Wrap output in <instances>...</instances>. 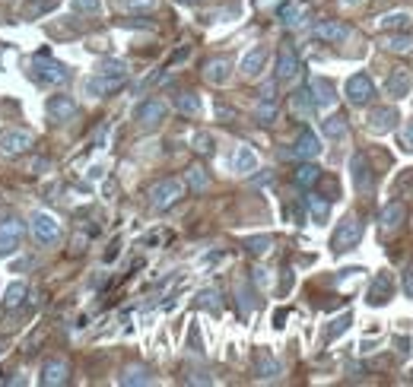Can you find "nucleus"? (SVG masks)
<instances>
[{
	"label": "nucleus",
	"mask_w": 413,
	"mask_h": 387,
	"mask_svg": "<svg viewBox=\"0 0 413 387\" xmlns=\"http://www.w3.org/2000/svg\"><path fill=\"white\" fill-rule=\"evenodd\" d=\"M257 375L261 378H277L280 375V362L271 353H257Z\"/></svg>",
	"instance_id": "nucleus-29"
},
{
	"label": "nucleus",
	"mask_w": 413,
	"mask_h": 387,
	"mask_svg": "<svg viewBox=\"0 0 413 387\" xmlns=\"http://www.w3.org/2000/svg\"><path fill=\"white\" fill-rule=\"evenodd\" d=\"M23 235H25V225L19 219H3L0 223V257L17 254L19 245H23Z\"/></svg>",
	"instance_id": "nucleus-5"
},
{
	"label": "nucleus",
	"mask_w": 413,
	"mask_h": 387,
	"mask_svg": "<svg viewBox=\"0 0 413 387\" xmlns=\"http://www.w3.org/2000/svg\"><path fill=\"white\" fill-rule=\"evenodd\" d=\"M299 74V54L293 45H283L277 54V80H293Z\"/></svg>",
	"instance_id": "nucleus-14"
},
{
	"label": "nucleus",
	"mask_w": 413,
	"mask_h": 387,
	"mask_svg": "<svg viewBox=\"0 0 413 387\" xmlns=\"http://www.w3.org/2000/svg\"><path fill=\"white\" fill-rule=\"evenodd\" d=\"M350 324H353V314H350V311H347V314H340L337 321H330V327L324 330V343H330V340H337L340 333H347Z\"/></svg>",
	"instance_id": "nucleus-31"
},
{
	"label": "nucleus",
	"mask_w": 413,
	"mask_h": 387,
	"mask_svg": "<svg viewBox=\"0 0 413 387\" xmlns=\"http://www.w3.org/2000/svg\"><path fill=\"white\" fill-rule=\"evenodd\" d=\"M48 168H51L48 159H32V162H29V172L32 175H41V172H48Z\"/></svg>",
	"instance_id": "nucleus-46"
},
{
	"label": "nucleus",
	"mask_w": 413,
	"mask_h": 387,
	"mask_svg": "<svg viewBox=\"0 0 413 387\" xmlns=\"http://www.w3.org/2000/svg\"><path fill=\"white\" fill-rule=\"evenodd\" d=\"M397 121H401V115H397V108L385 105V108H375L369 115V131L372 133H388L397 127Z\"/></svg>",
	"instance_id": "nucleus-13"
},
{
	"label": "nucleus",
	"mask_w": 413,
	"mask_h": 387,
	"mask_svg": "<svg viewBox=\"0 0 413 387\" xmlns=\"http://www.w3.org/2000/svg\"><path fill=\"white\" fill-rule=\"evenodd\" d=\"M350 172H353V188L359 194H369L372 190V165L366 159V153H356L353 162H350Z\"/></svg>",
	"instance_id": "nucleus-12"
},
{
	"label": "nucleus",
	"mask_w": 413,
	"mask_h": 387,
	"mask_svg": "<svg viewBox=\"0 0 413 387\" xmlns=\"http://www.w3.org/2000/svg\"><path fill=\"white\" fill-rule=\"evenodd\" d=\"M280 19H283V25H299V23H302V10H299V7H283Z\"/></svg>",
	"instance_id": "nucleus-40"
},
{
	"label": "nucleus",
	"mask_w": 413,
	"mask_h": 387,
	"mask_svg": "<svg viewBox=\"0 0 413 387\" xmlns=\"http://www.w3.org/2000/svg\"><path fill=\"white\" fill-rule=\"evenodd\" d=\"M340 3H343V7H359L363 0H340Z\"/></svg>",
	"instance_id": "nucleus-48"
},
{
	"label": "nucleus",
	"mask_w": 413,
	"mask_h": 387,
	"mask_svg": "<svg viewBox=\"0 0 413 387\" xmlns=\"http://www.w3.org/2000/svg\"><path fill=\"white\" fill-rule=\"evenodd\" d=\"M96 74L127 76V64H124V60H115V58H105V60H99V67H96Z\"/></svg>",
	"instance_id": "nucleus-34"
},
{
	"label": "nucleus",
	"mask_w": 413,
	"mask_h": 387,
	"mask_svg": "<svg viewBox=\"0 0 413 387\" xmlns=\"http://www.w3.org/2000/svg\"><path fill=\"white\" fill-rule=\"evenodd\" d=\"M184 3H198V0H184Z\"/></svg>",
	"instance_id": "nucleus-49"
},
{
	"label": "nucleus",
	"mask_w": 413,
	"mask_h": 387,
	"mask_svg": "<svg viewBox=\"0 0 413 387\" xmlns=\"http://www.w3.org/2000/svg\"><path fill=\"white\" fill-rule=\"evenodd\" d=\"M188 184H191L194 194H200V190L210 188V175H206L204 165H191V168H188Z\"/></svg>",
	"instance_id": "nucleus-27"
},
{
	"label": "nucleus",
	"mask_w": 413,
	"mask_h": 387,
	"mask_svg": "<svg viewBox=\"0 0 413 387\" xmlns=\"http://www.w3.org/2000/svg\"><path fill=\"white\" fill-rule=\"evenodd\" d=\"M70 7H74V13H89V16H99V13H102V0H74Z\"/></svg>",
	"instance_id": "nucleus-38"
},
{
	"label": "nucleus",
	"mask_w": 413,
	"mask_h": 387,
	"mask_svg": "<svg viewBox=\"0 0 413 387\" xmlns=\"http://www.w3.org/2000/svg\"><path fill=\"white\" fill-rule=\"evenodd\" d=\"M32 235L39 245H54V241L61 239V225L54 216L48 213H35L32 216Z\"/></svg>",
	"instance_id": "nucleus-8"
},
{
	"label": "nucleus",
	"mask_w": 413,
	"mask_h": 387,
	"mask_svg": "<svg viewBox=\"0 0 413 387\" xmlns=\"http://www.w3.org/2000/svg\"><path fill=\"white\" fill-rule=\"evenodd\" d=\"M413 89V74L407 70V67H397V70H391V76L385 80V92H388L391 99H404V96H410Z\"/></svg>",
	"instance_id": "nucleus-11"
},
{
	"label": "nucleus",
	"mask_w": 413,
	"mask_h": 387,
	"mask_svg": "<svg viewBox=\"0 0 413 387\" xmlns=\"http://www.w3.org/2000/svg\"><path fill=\"white\" fill-rule=\"evenodd\" d=\"M404 296L413 298V267H407L404 270Z\"/></svg>",
	"instance_id": "nucleus-47"
},
{
	"label": "nucleus",
	"mask_w": 413,
	"mask_h": 387,
	"mask_svg": "<svg viewBox=\"0 0 413 387\" xmlns=\"http://www.w3.org/2000/svg\"><path fill=\"white\" fill-rule=\"evenodd\" d=\"M23 298H25V286H23V283H13V286L7 289V302H3L7 311H13V308L23 305Z\"/></svg>",
	"instance_id": "nucleus-35"
},
{
	"label": "nucleus",
	"mask_w": 413,
	"mask_h": 387,
	"mask_svg": "<svg viewBox=\"0 0 413 387\" xmlns=\"http://www.w3.org/2000/svg\"><path fill=\"white\" fill-rule=\"evenodd\" d=\"M175 108H178L182 115L198 118L204 105H200V96H194V92H178V96H175Z\"/></svg>",
	"instance_id": "nucleus-24"
},
{
	"label": "nucleus",
	"mask_w": 413,
	"mask_h": 387,
	"mask_svg": "<svg viewBox=\"0 0 413 387\" xmlns=\"http://www.w3.org/2000/svg\"><path fill=\"white\" fill-rule=\"evenodd\" d=\"M194 149H198V153H213V140H210V133H198V137H194Z\"/></svg>",
	"instance_id": "nucleus-43"
},
{
	"label": "nucleus",
	"mask_w": 413,
	"mask_h": 387,
	"mask_svg": "<svg viewBox=\"0 0 413 387\" xmlns=\"http://www.w3.org/2000/svg\"><path fill=\"white\" fill-rule=\"evenodd\" d=\"M32 67H35V80H39L41 86H58V82H67V67L58 64L48 51H39V54L32 58Z\"/></svg>",
	"instance_id": "nucleus-1"
},
{
	"label": "nucleus",
	"mask_w": 413,
	"mask_h": 387,
	"mask_svg": "<svg viewBox=\"0 0 413 387\" xmlns=\"http://www.w3.org/2000/svg\"><path fill=\"white\" fill-rule=\"evenodd\" d=\"M404 216H407V210H404V203H388L385 210H381V229L385 232H394L397 225L404 223Z\"/></svg>",
	"instance_id": "nucleus-23"
},
{
	"label": "nucleus",
	"mask_w": 413,
	"mask_h": 387,
	"mask_svg": "<svg viewBox=\"0 0 413 387\" xmlns=\"http://www.w3.org/2000/svg\"><path fill=\"white\" fill-rule=\"evenodd\" d=\"M232 168H235L239 175H251V172H257V156H255V149H251V146H239V149H235Z\"/></svg>",
	"instance_id": "nucleus-22"
},
{
	"label": "nucleus",
	"mask_w": 413,
	"mask_h": 387,
	"mask_svg": "<svg viewBox=\"0 0 413 387\" xmlns=\"http://www.w3.org/2000/svg\"><path fill=\"white\" fill-rule=\"evenodd\" d=\"M41 384L45 387H58V384H64L67 381V362H45V368H41Z\"/></svg>",
	"instance_id": "nucleus-21"
},
{
	"label": "nucleus",
	"mask_w": 413,
	"mask_h": 387,
	"mask_svg": "<svg viewBox=\"0 0 413 387\" xmlns=\"http://www.w3.org/2000/svg\"><path fill=\"white\" fill-rule=\"evenodd\" d=\"M385 48H388V51H410V48H413V38H404V35H394V38L385 41Z\"/></svg>",
	"instance_id": "nucleus-42"
},
{
	"label": "nucleus",
	"mask_w": 413,
	"mask_h": 387,
	"mask_svg": "<svg viewBox=\"0 0 413 387\" xmlns=\"http://www.w3.org/2000/svg\"><path fill=\"white\" fill-rule=\"evenodd\" d=\"M315 99H312V92L308 89H299L296 96H293V111H296V115H302V118H308L315 111Z\"/></svg>",
	"instance_id": "nucleus-28"
},
{
	"label": "nucleus",
	"mask_w": 413,
	"mask_h": 387,
	"mask_svg": "<svg viewBox=\"0 0 413 387\" xmlns=\"http://www.w3.org/2000/svg\"><path fill=\"white\" fill-rule=\"evenodd\" d=\"M359 239H363V223H359L356 216H347V219L337 225V232H334L330 247H334V254H343V251L359 245Z\"/></svg>",
	"instance_id": "nucleus-2"
},
{
	"label": "nucleus",
	"mask_w": 413,
	"mask_h": 387,
	"mask_svg": "<svg viewBox=\"0 0 413 387\" xmlns=\"http://www.w3.org/2000/svg\"><path fill=\"white\" fill-rule=\"evenodd\" d=\"M321 133L328 140H340L343 133H347V118L343 115H330L328 121H321Z\"/></svg>",
	"instance_id": "nucleus-25"
},
{
	"label": "nucleus",
	"mask_w": 413,
	"mask_h": 387,
	"mask_svg": "<svg viewBox=\"0 0 413 387\" xmlns=\"http://www.w3.org/2000/svg\"><path fill=\"white\" fill-rule=\"evenodd\" d=\"M315 35H318L321 41H330V45H340V41H347L353 32H350V25L328 19V23H318V25H315Z\"/></svg>",
	"instance_id": "nucleus-15"
},
{
	"label": "nucleus",
	"mask_w": 413,
	"mask_h": 387,
	"mask_svg": "<svg viewBox=\"0 0 413 387\" xmlns=\"http://www.w3.org/2000/svg\"><path fill=\"white\" fill-rule=\"evenodd\" d=\"M401 146H404L407 153H413V121H407L404 131H401Z\"/></svg>",
	"instance_id": "nucleus-44"
},
{
	"label": "nucleus",
	"mask_w": 413,
	"mask_h": 387,
	"mask_svg": "<svg viewBox=\"0 0 413 387\" xmlns=\"http://www.w3.org/2000/svg\"><path fill=\"white\" fill-rule=\"evenodd\" d=\"M182 197H184V184L178 181V178H165V181L149 188V203L156 206V210H165V206L178 203Z\"/></svg>",
	"instance_id": "nucleus-3"
},
{
	"label": "nucleus",
	"mask_w": 413,
	"mask_h": 387,
	"mask_svg": "<svg viewBox=\"0 0 413 387\" xmlns=\"http://www.w3.org/2000/svg\"><path fill=\"white\" fill-rule=\"evenodd\" d=\"M165 115H169V105L162 99H147L134 108V118H137L140 127H156V124L165 121Z\"/></svg>",
	"instance_id": "nucleus-7"
},
{
	"label": "nucleus",
	"mask_w": 413,
	"mask_h": 387,
	"mask_svg": "<svg viewBox=\"0 0 413 387\" xmlns=\"http://www.w3.org/2000/svg\"><path fill=\"white\" fill-rule=\"evenodd\" d=\"M264 64H267V48L257 45L255 51H248L245 58H242V74H245L248 80H255V76L264 70Z\"/></svg>",
	"instance_id": "nucleus-17"
},
{
	"label": "nucleus",
	"mask_w": 413,
	"mask_h": 387,
	"mask_svg": "<svg viewBox=\"0 0 413 387\" xmlns=\"http://www.w3.org/2000/svg\"><path fill=\"white\" fill-rule=\"evenodd\" d=\"M149 371L143 368V365H131V368L121 375V384H149Z\"/></svg>",
	"instance_id": "nucleus-33"
},
{
	"label": "nucleus",
	"mask_w": 413,
	"mask_h": 387,
	"mask_svg": "<svg viewBox=\"0 0 413 387\" xmlns=\"http://www.w3.org/2000/svg\"><path fill=\"white\" fill-rule=\"evenodd\" d=\"M124 86V76H108V74H92L89 80H86V96H92V99H105V96H112L115 89H121Z\"/></svg>",
	"instance_id": "nucleus-9"
},
{
	"label": "nucleus",
	"mask_w": 413,
	"mask_h": 387,
	"mask_svg": "<svg viewBox=\"0 0 413 387\" xmlns=\"http://www.w3.org/2000/svg\"><path fill=\"white\" fill-rule=\"evenodd\" d=\"M312 99L318 108H330L334 102H337V92H334V82L324 80V76H318V80H312Z\"/></svg>",
	"instance_id": "nucleus-16"
},
{
	"label": "nucleus",
	"mask_w": 413,
	"mask_h": 387,
	"mask_svg": "<svg viewBox=\"0 0 413 387\" xmlns=\"http://www.w3.org/2000/svg\"><path fill=\"white\" fill-rule=\"evenodd\" d=\"M293 178H296L299 188H312V184L321 178V168H318V165H312V162H302L296 168V175H293Z\"/></svg>",
	"instance_id": "nucleus-26"
},
{
	"label": "nucleus",
	"mask_w": 413,
	"mask_h": 387,
	"mask_svg": "<svg viewBox=\"0 0 413 387\" xmlns=\"http://www.w3.org/2000/svg\"><path fill=\"white\" fill-rule=\"evenodd\" d=\"M273 118H277V102H273V99H261V105H257V121H261V124H273Z\"/></svg>",
	"instance_id": "nucleus-37"
},
{
	"label": "nucleus",
	"mask_w": 413,
	"mask_h": 387,
	"mask_svg": "<svg viewBox=\"0 0 413 387\" xmlns=\"http://www.w3.org/2000/svg\"><path fill=\"white\" fill-rule=\"evenodd\" d=\"M124 10H153L156 7V0H121Z\"/></svg>",
	"instance_id": "nucleus-45"
},
{
	"label": "nucleus",
	"mask_w": 413,
	"mask_h": 387,
	"mask_svg": "<svg viewBox=\"0 0 413 387\" xmlns=\"http://www.w3.org/2000/svg\"><path fill=\"white\" fill-rule=\"evenodd\" d=\"M229 74H232V60L229 58H213L204 70L206 82H213V86H223V82L229 80Z\"/></svg>",
	"instance_id": "nucleus-19"
},
{
	"label": "nucleus",
	"mask_w": 413,
	"mask_h": 387,
	"mask_svg": "<svg viewBox=\"0 0 413 387\" xmlns=\"http://www.w3.org/2000/svg\"><path fill=\"white\" fill-rule=\"evenodd\" d=\"M58 0H29V10H25V16H35V13H48Z\"/></svg>",
	"instance_id": "nucleus-41"
},
{
	"label": "nucleus",
	"mask_w": 413,
	"mask_h": 387,
	"mask_svg": "<svg viewBox=\"0 0 413 387\" xmlns=\"http://www.w3.org/2000/svg\"><path fill=\"white\" fill-rule=\"evenodd\" d=\"M76 102L67 99V96H54V99H48V115L54 118V121H70V118H76Z\"/></svg>",
	"instance_id": "nucleus-18"
},
{
	"label": "nucleus",
	"mask_w": 413,
	"mask_h": 387,
	"mask_svg": "<svg viewBox=\"0 0 413 387\" xmlns=\"http://www.w3.org/2000/svg\"><path fill=\"white\" fill-rule=\"evenodd\" d=\"M318 153H321V143H318V137H315L312 131H302V133H299L296 146H293V156H299V159H315Z\"/></svg>",
	"instance_id": "nucleus-20"
},
{
	"label": "nucleus",
	"mask_w": 413,
	"mask_h": 387,
	"mask_svg": "<svg viewBox=\"0 0 413 387\" xmlns=\"http://www.w3.org/2000/svg\"><path fill=\"white\" fill-rule=\"evenodd\" d=\"M245 245H248V251H251V254H264V251H271L273 239H271V235H257V239H248Z\"/></svg>",
	"instance_id": "nucleus-39"
},
{
	"label": "nucleus",
	"mask_w": 413,
	"mask_h": 387,
	"mask_svg": "<svg viewBox=\"0 0 413 387\" xmlns=\"http://www.w3.org/2000/svg\"><path fill=\"white\" fill-rule=\"evenodd\" d=\"M410 384H413V371H410Z\"/></svg>",
	"instance_id": "nucleus-50"
},
{
	"label": "nucleus",
	"mask_w": 413,
	"mask_h": 387,
	"mask_svg": "<svg viewBox=\"0 0 413 387\" xmlns=\"http://www.w3.org/2000/svg\"><path fill=\"white\" fill-rule=\"evenodd\" d=\"M407 23H410L407 13H388V16L379 19V29H385V32H388V29H404Z\"/></svg>",
	"instance_id": "nucleus-36"
},
{
	"label": "nucleus",
	"mask_w": 413,
	"mask_h": 387,
	"mask_svg": "<svg viewBox=\"0 0 413 387\" xmlns=\"http://www.w3.org/2000/svg\"><path fill=\"white\" fill-rule=\"evenodd\" d=\"M198 308H206L210 314H220L223 308H220V292L216 289H204V292H198Z\"/></svg>",
	"instance_id": "nucleus-32"
},
{
	"label": "nucleus",
	"mask_w": 413,
	"mask_h": 387,
	"mask_svg": "<svg viewBox=\"0 0 413 387\" xmlns=\"http://www.w3.org/2000/svg\"><path fill=\"white\" fill-rule=\"evenodd\" d=\"M391 296H394V280H391L388 270H381L379 276L369 283V292H366V298H369V305H388Z\"/></svg>",
	"instance_id": "nucleus-10"
},
{
	"label": "nucleus",
	"mask_w": 413,
	"mask_h": 387,
	"mask_svg": "<svg viewBox=\"0 0 413 387\" xmlns=\"http://www.w3.org/2000/svg\"><path fill=\"white\" fill-rule=\"evenodd\" d=\"M308 210H312V219L318 225L328 223V216H330V203H328V200H321L318 194H312V197H308Z\"/></svg>",
	"instance_id": "nucleus-30"
},
{
	"label": "nucleus",
	"mask_w": 413,
	"mask_h": 387,
	"mask_svg": "<svg viewBox=\"0 0 413 387\" xmlns=\"http://www.w3.org/2000/svg\"><path fill=\"white\" fill-rule=\"evenodd\" d=\"M35 143V137L23 127H10L0 133V156H23L25 149Z\"/></svg>",
	"instance_id": "nucleus-4"
},
{
	"label": "nucleus",
	"mask_w": 413,
	"mask_h": 387,
	"mask_svg": "<svg viewBox=\"0 0 413 387\" xmlns=\"http://www.w3.org/2000/svg\"><path fill=\"white\" fill-rule=\"evenodd\" d=\"M372 96H375V86H372L369 74H353L347 80V102L356 108H363L372 102Z\"/></svg>",
	"instance_id": "nucleus-6"
}]
</instances>
